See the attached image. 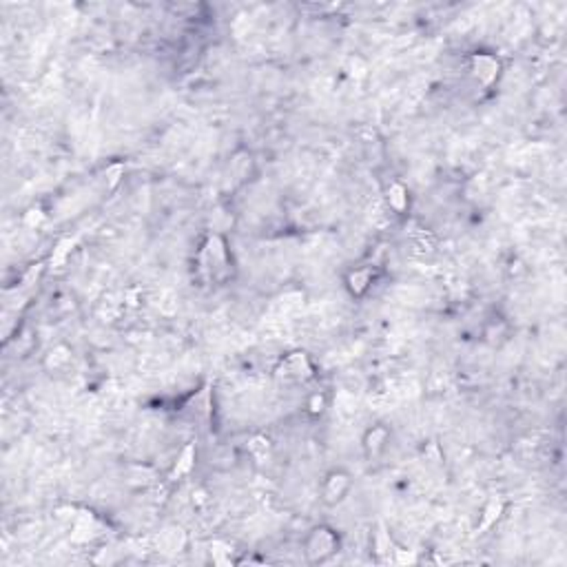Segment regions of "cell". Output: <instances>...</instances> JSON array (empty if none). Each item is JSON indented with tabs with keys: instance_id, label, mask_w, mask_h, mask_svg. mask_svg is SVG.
Masks as SVG:
<instances>
[{
	"instance_id": "6da1fadb",
	"label": "cell",
	"mask_w": 567,
	"mask_h": 567,
	"mask_svg": "<svg viewBox=\"0 0 567 567\" xmlns=\"http://www.w3.org/2000/svg\"><path fill=\"white\" fill-rule=\"evenodd\" d=\"M337 550H339V536L332 527L326 525L312 527L304 543V554L310 563H326L328 558L337 554Z\"/></svg>"
},
{
	"instance_id": "7a4b0ae2",
	"label": "cell",
	"mask_w": 567,
	"mask_h": 567,
	"mask_svg": "<svg viewBox=\"0 0 567 567\" xmlns=\"http://www.w3.org/2000/svg\"><path fill=\"white\" fill-rule=\"evenodd\" d=\"M275 377L277 379H284V381H308L315 377V373H312V361L306 353H290L286 355L280 366L275 368Z\"/></svg>"
},
{
	"instance_id": "3957f363",
	"label": "cell",
	"mask_w": 567,
	"mask_h": 567,
	"mask_svg": "<svg viewBox=\"0 0 567 567\" xmlns=\"http://www.w3.org/2000/svg\"><path fill=\"white\" fill-rule=\"evenodd\" d=\"M501 69H503L501 60L492 53H472L470 55V71L475 75V80L485 89H490L499 80Z\"/></svg>"
},
{
	"instance_id": "277c9868",
	"label": "cell",
	"mask_w": 567,
	"mask_h": 567,
	"mask_svg": "<svg viewBox=\"0 0 567 567\" xmlns=\"http://www.w3.org/2000/svg\"><path fill=\"white\" fill-rule=\"evenodd\" d=\"M353 490V477L346 470H332L322 485V501L326 505H339Z\"/></svg>"
},
{
	"instance_id": "5b68a950",
	"label": "cell",
	"mask_w": 567,
	"mask_h": 567,
	"mask_svg": "<svg viewBox=\"0 0 567 567\" xmlns=\"http://www.w3.org/2000/svg\"><path fill=\"white\" fill-rule=\"evenodd\" d=\"M228 262V253H226V244L220 235H211L202 248V264L206 270L218 272L226 266Z\"/></svg>"
},
{
	"instance_id": "8992f818",
	"label": "cell",
	"mask_w": 567,
	"mask_h": 567,
	"mask_svg": "<svg viewBox=\"0 0 567 567\" xmlns=\"http://www.w3.org/2000/svg\"><path fill=\"white\" fill-rule=\"evenodd\" d=\"M390 441V430L386 425H373V428H368L366 430V435H364V450H366V455L370 459H377L386 445Z\"/></svg>"
},
{
	"instance_id": "52a82bcc",
	"label": "cell",
	"mask_w": 567,
	"mask_h": 567,
	"mask_svg": "<svg viewBox=\"0 0 567 567\" xmlns=\"http://www.w3.org/2000/svg\"><path fill=\"white\" fill-rule=\"evenodd\" d=\"M186 545V532L178 525H169L158 534V550L164 554H178Z\"/></svg>"
},
{
	"instance_id": "ba28073f",
	"label": "cell",
	"mask_w": 567,
	"mask_h": 567,
	"mask_svg": "<svg viewBox=\"0 0 567 567\" xmlns=\"http://www.w3.org/2000/svg\"><path fill=\"white\" fill-rule=\"evenodd\" d=\"M97 519L91 514V512H80V514H73V527H71V541L75 543H83V541H89L93 539L97 532Z\"/></svg>"
},
{
	"instance_id": "9c48e42d",
	"label": "cell",
	"mask_w": 567,
	"mask_h": 567,
	"mask_svg": "<svg viewBox=\"0 0 567 567\" xmlns=\"http://www.w3.org/2000/svg\"><path fill=\"white\" fill-rule=\"evenodd\" d=\"M373 277H375V270L370 266L355 268V270H350L346 275V286L355 297H361L364 292H368L370 284H373Z\"/></svg>"
},
{
	"instance_id": "30bf717a",
	"label": "cell",
	"mask_w": 567,
	"mask_h": 567,
	"mask_svg": "<svg viewBox=\"0 0 567 567\" xmlns=\"http://www.w3.org/2000/svg\"><path fill=\"white\" fill-rule=\"evenodd\" d=\"M73 361V353L71 348L65 346V344H55L49 353L45 355V368L49 373H63L65 368H69V364Z\"/></svg>"
},
{
	"instance_id": "8fae6325",
	"label": "cell",
	"mask_w": 567,
	"mask_h": 567,
	"mask_svg": "<svg viewBox=\"0 0 567 567\" xmlns=\"http://www.w3.org/2000/svg\"><path fill=\"white\" fill-rule=\"evenodd\" d=\"M195 455H198V452H195V445H193V443L184 445V447H182V452H180V457H178V461H175V465H173V470H171L169 479H171V481H178V479L191 475V470L195 467Z\"/></svg>"
},
{
	"instance_id": "7c38bea8",
	"label": "cell",
	"mask_w": 567,
	"mask_h": 567,
	"mask_svg": "<svg viewBox=\"0 0 567 567\" xmlns=\"http://www.w3.org/2000/svg\"><path fill=\"white\" fill-rule=\"evenodd\" d=\"M501 514H503V501H501V499H490V501L485 503L483 512H481V516H479L477 532H479V534H485V532L490 530V527L501 519Z\"/></svg>"
},
{
	"instance_id": "4fadbf2b",
	"label": "cell",
	"mask_w": 567,
	"mask_h": 567,
	"mask_svg": "<svg viewBox=\"0 0 567 567\" xmlns=\"http://www.w3.org/2000/svg\"><path fill=\"white\" fill-rule=\"evenodd\" d=\"M386 202L388 206L393 208L395 213H406L408 206H410V195H408V189L401 184V182H393L386 191Z\"/></svg>"
},
{
	"instance_id": "5bb4252c",
	"label": "cell",
	"mask_w": 567,
	"mask_h": 567,
	"mask_svg": "<svg viewBox=\"0 0 567 567\" xmlns=\"http://www.w3.org/2000/svg\"><path fill=\"white\" fill-rule=\"evenodd\" d=\"M71 250H73V240L71 238H63L60 242L55 244V248L51 253V260H49L51 268H55V270L63 268L67 264L69 255H71Z\"/></svg>"
},
{
	"instance_id": "9a60e30c",
	"label": "cell",
	"mask_w": 567,
	"mask_h": 567,
	"mask_svg": "<svg viewBox=\"0 0 567 567\" xmlns=\"http://www.w3.org/2000/svg\"><path fill=\"white\" fill-rule=\"evenodd\" d=\"M248 452H250L253 457H255V459L264 461V459L270 455V441H268L266 437H262V435L250 437V439H248Z\"/></svg>"
},
{
	"instance_id": "2e32d148",
	"label": "cell",
	"mask_w": 567,
	"mask_h": 567,
	"mask_svg": "<svg viewBox=\"0 0 567 567\" xmlns=\"http://www.w3.org/2000/svg\"><path fill=\"white\" fill-rule=\"evenodd\" d=\"M45 220H47V215L41 208H29L25 213V218H23V222H25L27 228H41L45 224Z\"/></svg>"
},
{
	"instance_id": "e0dca14e",
	"label": "cell",
	"mask_w": 567,
	"mask_h": 567,
	"mask_svg": "<svg viewBox=\"0 0 567 567\" xmlns=\"http://www.w3.org/2000/svg\"><path fill=\"white\" fill-rule=\"evenodd\" d=\"M122 173H124V164H111V166L107 169L105 178H107V182H109V189H115V186H118V182H120V178H122Z\"/></svg>"
},
{
	"instance_id": "ac0fdd59",
	"label": "cell",
	"mask_w": 567,
	"mask_h": 567,
	"mask_svg": "<svg viewBox=\"0 0 567 567\" xmlns=\"http://www.w3.org/2000/svg\"><path fill=\"white\" fill-rule=\"evenodd\" d=\"M308 410H310V415H322L324 410H326V397H324L322 393L310 395V399H308Z\"/></svg>"
}]
</instances>
